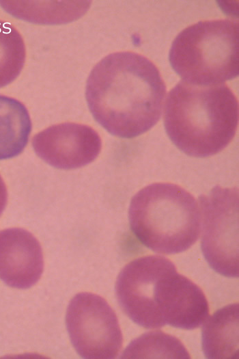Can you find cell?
I'll return each instance as SVG.
<instances>
[{
    "mask_svg": "<svg viewBox=\"0 0 239 359\" xmlns=\"http://www.w3.org/2000/svg\"><path fill=\"white\" fill-rule=\"evenodd\" d=\"M8 201V191L5 184L0 175V216L4 211Z\"/></svg>",
    "mask_w": 239,
    "mask_h": 359,
    "instance_id": "obj_14",
    "label": "cell"
},
{
    "mask_svg": "<svg viewBox=\"0 0 239 359\" xmlns=\"http://www.w3.org/2000/svg\"><path fill=\"white\" fill-rule=\"evenodd\" d=\"M130 227L151 250L165 254L189 249L198 239L201 213L195 197L170 183H155L139 191L128 209Z\"/></svg>",
    "mask_w": 239,
    "mask_h": 359,
    "instance_id": "obj_4",
    "label": "cell"
},
{
    "mask_svg": "<svg viewBox=\"0 0 239 359\" xmlns=\"http://www.w3.org/2000/svg\"><path fill=\"white\" fill-rule=\"evenodd\" d=\"M32 146L36 154L50 165L71 170L94 161L100 152L102 141L91 127L64 122L36 134Z\"/></svg>",
    "mask_w": 239,
    "mask_h": 359,
    "instance_id": "obj_8",
    "label": "cell"
},
{
    "mask_svg": "<svg viewBox=\"0 0 239 359\" xmlns=\"http://www.w3.org/2000/svg\"><path fill=\"white\" fill-rule=\"evenodd\" d=\"M166 86L155 64L130 51L111 53L87 78L85 98L94 118L109 133L132 138L160 120Z\"/></svg>",
    "mask_w": 239,
    "mask_h": 359,
    "instance_id": "obj_1",
    "label": "cell"
},
{
    "mask_svg": "<svg viewBox=\"0 0 239 359\" xmlns=\"http://www.w3.org/2000/svg\"><path fill=\"white\" fill-rule=\"evenodd\" d=\"M66 324L72 344L83 358L112 359L119 355L123 336L117 315L101 296L82 292L70 300Z\"/></svg>",
    "mask_w": 239,
    "mask_h": 359,
    "instance_id": "obj_7",
    "label": "cell"
},
{
    "mask_svg": "<svg viewBox=\"0 0 239 359\" xmlns=\"http://www.w3.org/2000/svg\"><path fill=\"white\" fill-rule=\"evenodd\" d=\"M44 269L41 245L29 231L10 228L0 232V279L20 289L33 286Z\"/></svg>",
    "mask_w": 239,
    "mask_h": 359,
    "instance_id": "obj_9",
    "label": "cell"
},
{
    "mask_svg": "<svg viewBox=\"0 0 239 359\" xmlns=\"http://www.w3.org/2000/svg\"><path fill=\"white\" fill-rule=\"evenodd\" d=\"M169 60L184 81L215 85L239 72V25L229 19L199 21L173 40Z\"/></svg>",
    "mask_w": 239,
    "mask_h": 359,
    "instance_id": "obj_5",
    "label": "cell"
},
{
    "mask_svg": "<svg viewBox=\"0 0 239 359\" xmlns=\"http://www.w3.org/2000/svg\"><path fill=\"white\" fill-rule=\"evenodd\" d=\"M201 248L216 273L238 278V190L216 185L199 197Z\"/></svg>",
    "mask_w": 239,
    "mask_h": 359,
    "instance_id": "obj_6",
    "label": "cell"
},
{
    "mask_svg": "<svg viewBox=\"0 0 239 359\" xmlns=\"http://www.w3.org/2000/svg\"><path fill=\"white\" fill-rule=\"evenodd\" d=\"M238 303H233L206 319L201 330V345L207 358L238 357Z\"/></svg>",
    "mask_w": 239,
    "mask_h": 359,
    "instance_id": "obj_10",
    "label": "cell"
},
{
    "mask_svg": "<svg viewBox=\"0 0 239 359\" xmlns=\"http://www.w3.org/2000/svg\"><path fill=\"white\" fill-rule=\"evenodd\" d=\"M31 129L24 104L0 94V160L19 155L27 145Z\"/></svg>",
    "mask_w": 239,
    "mask_h": 359,
    "instance_id": "obj_11",
    "label": "cell"
},
{
    "mask_svg": "<svg viewBox=\"0 0 239 359\" xmlns=\"http://www.w3.org/2000/svg\"><path fill=\"white\" fill-rule=\"evenodd\" d=\"M25 57V45L19 31L11 23L0 20V88L18 77Z\"/></svg>",
    "mask_w": 239,
    "mask_h": 359,
    "instance_id": "obj_13",
    "label": "cell"
},
{
    "mask_svg": "<svg viewBox=\"0 0 239 359\" xmlns=\"http://www.w3.org/2000/svg\"><path fill=\"white\" fill-rule=\"evenodd\" d=\"M115 289L124 313L146 329L169 325L193 330L209 317L202 289L178 274L175 265L163 256H145L128 263L120 272Z\"/></svg>",
    "mask_w": 239,
    "mask_h": 359,
    "instance_id": "obj_2",
    "label": "cell"
},
{
    "mask_svg": "<svg viewBox=\"0 0 239 359\" xmlns=\"http://www.w3.org/2000/svg\"><path fill=\"white\" fill-rule=\"evenodd\" d=\"M121 358L188 359L191 356L178 338L155 330L145 332L131 341Z\"/></svg>",
    "mask_w": 239,
    "mask_h": 359,
    "instance_id": "obj_12",
    "label": "cell"
},
{
    "mask_svg": "<svg viewBox=\"0 0 239 359\" xmlns=\"http://www.w3.org/2000/svg\"><path fill=\"white\" fill-rule=\"evenodd\" d=\"M163 122L171 141L186 155L207 157L233 139L238 124V101L225 83L180 81L169 92Z\"/></svg>",
    "mask_w": 239,
    "mask_h": 359,
    "instance_id": "obj_3",
    "label": "cell"
}]
</instances>
